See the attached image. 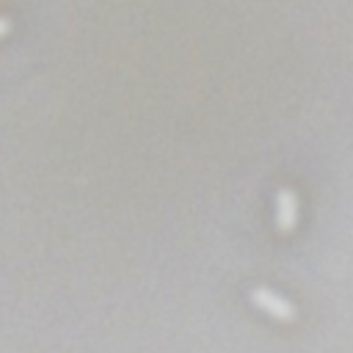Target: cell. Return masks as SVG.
Returning a JSON list of instances; mask_svg holds the SVG:
<instances>
[{
    "label": "cell",
    "mask_w": 353,
    "mask_h": 353,
    "mask_svg": "<svg viewBox=\"0 0 353 353\" xmlns=\"http://www.w3.org/2000/svg\"><path fill=\"white\" fill-rule=\"evenodd\" d=\"M248 298H251V303H256L265 314H270V317H276V320H281V323L295 320V306H292L284 295H279L276 290H270V287H265V284L254 287V290L248 292Z\"/></svg>",
    "instance_id": "6da1fadb"
},
{
    "label": "cell",
    "mask_w": 353,
    "mask_h": 353,
    "mask_svg": "<svg viewBox=\"0 0 353 353\" xmlns=\"http://www.w3.org/2000/svg\"><path fill=\"white\" fill-rule=\"evenodd\" d=\"M8 28H11V19H8L6 14H0V36H3V33H6Z\"/></svg>",
    "instance_id": "3957f363"
},
{
    "label": "cell",
    "mask_w": 353,
    "mask_h": 353,
    "mask_svg": "<svg viewBox=\"0 0 353 353\" xmlns=\"http://www.w3.org/2000/svg\"><path fill=\"white\" fill-rule=\"evenodd\" d=\"M273 210H276V226L281 232H290L298 221V196H295V190L292 188H279Z\"/></svg>",
    "instance_id": "7a4b0ae2"
}]
</instances>
